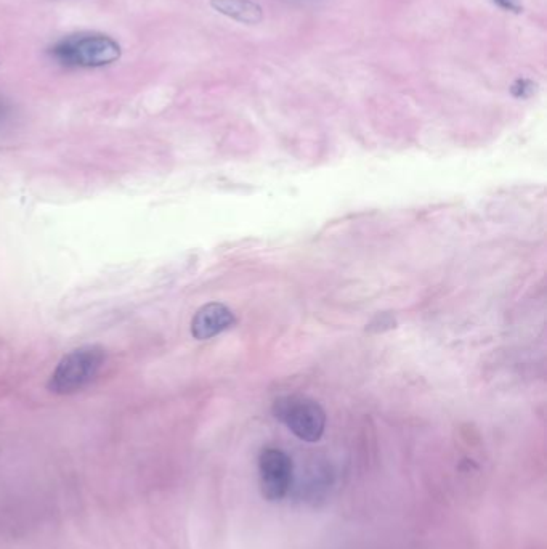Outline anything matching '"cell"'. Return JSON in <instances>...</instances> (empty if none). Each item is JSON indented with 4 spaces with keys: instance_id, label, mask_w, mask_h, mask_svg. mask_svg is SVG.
<instances>
[{
    "instance_id": "cell-7",
    "label": "cell",
    "mask_w": 547,
    "mask_h": 549,
    "mask_svg": "<svg viewBox=\"0 0 547 549\" xmlns=\"http://www.w3.org/2000/svg\"><path fill=\"white\" fill-rule=\"evenodd\" d=\"M333 485V476L329 474L328 469H317L305 480L302 492L308 500H320L325 498L329 488Z\"/></svg>"
},
{
    "instance_id": "cell-9",
    "label": "cell",
    "mask_w": 547,
    "mask_h": 549,
    "mask_svg": "<svg viewBox=\"0 0 547 549\" xmlns=\"http://www.w3.org/2000/svg\"><path fill=\"white\" fill-rule=\"evenodd\" d=\"M535 92V84L528 81V79H519V81L514 82L512 86V94L517 98H527Z\"/></svg>"
},
{
    "instance_id": "cell-6",
    "label": "cell",
    "mask_w": 547,
    "mask_h": 549,
    "mask_svg": "<svg viewBox=\"0 0 547 549\" xmlns=\"http://www.w3.org/2000/svg\"><path fill=\"white\" fill-rule=\"evenodd\" d=\"M211 7L243 25H257L264 20V10L254 0H211Z\"/></svg>"
},
{
    "instance_id": "cell-4",
    "label": "cell",
    "mask_w": 547,
    "mask_h": 549,
    "mask_svg": "<svg viewBox=\"0 0 547 549\" xmlns=\"http://www.w3.org/2000/svg\"><path fill=\"white\" fill-rule=\"evenodd\" d=\"M260 490L265 500L281 501L288 497L294 482V466L288 453L267 447L259 455Z\"/></svg>"
},
{
    "instance_id": "cell-10",
    "label": "cell",
    "mask_w": 547,
    "mask_h": 549,
    "mask_svg": "<svg viewBox=\"0 0 547 549\" xmlns=\"http://www.w3.org/2000/svg\"><path fill=\"white\" fill-rule=\"evenodd\" d=\"M499 9L506 10V12L520 13L522 12V4L520 0H493Z\"/></svg>"
},
{
    "instance_id": "cell-8",
    "label": "cell",
    "mask_w": 547,
    "mask_h": 549,
    "mask_svg": "<svg viewBox=\"0 0 547 549\" xmlns=\"http://www.w3.org/2000/svg\"><path fill=\"white\" fill-rule=\"evenodd\" d=\"M15 121V106L9 98L0 95V132L7 131Z\"/></svg>"
},
{
    "instance_id": "cell-5",
    "label": "cell",
    "mask_w": 547,
    "mask_h": 549,
    "mask_svg": "<svg viewBox=\"0 0 547 549\" xmlns=\"http://www.w3.org/2000/svg\"><path fill=\"white\" fill-rule=\"evenodd\" d=\"M235 325V315L227 305L220 302H211L201 307L191 320V334L198 341L219 336L223 331L230 330Z\"/></svg>"
},
{
    "instance_id": "cell-2",
    "label": "cell",
    "mask_w": 547,
    "mask_h": 549,
    "mask_svg": "<svg viewBox=\"0 0 547 549\" xmlns=\"http://www.w3.org/2000/svg\"><path fill=\"white\" fill-rule=\"evenodd\" d=\"M106 362V350L97 344L77 347L61 358L50 376L49 391L57 395H73L94 383Z\"/></svg>"
},
{
    "instance_id": "cell-3",
    "label": "cell",
    "mask_w": 547,
    "mask_h": 549,
    "mask_svg": "<svg viewBox=\"0 0 547 549\" xmlns=\"http://www.w3.org/2000/svg\"><path fill=\"white\" fill-rule=\"evenodd\" d=\"M273 415L289 431L308 444H315L326 429V413L320 403L300 395H284L273 403Z\"/></svg>"
},
{
    "instance_id": "cell-1",
    "label": "cell",
    "mask_w": 547,
    "mask_h": 549,
    "mask_svg": "<svg viewBox=\"0 0 547 549\" xmlns=\"http://www.w3.org/2000/svg\"><path fill=\"white\" fill-rule=\"evenodd\" d=\"M121 45L102 33H77L63 37L50 49L53 60L66 68H103L121 58Z\"/></svg>"
}]
</instances>
